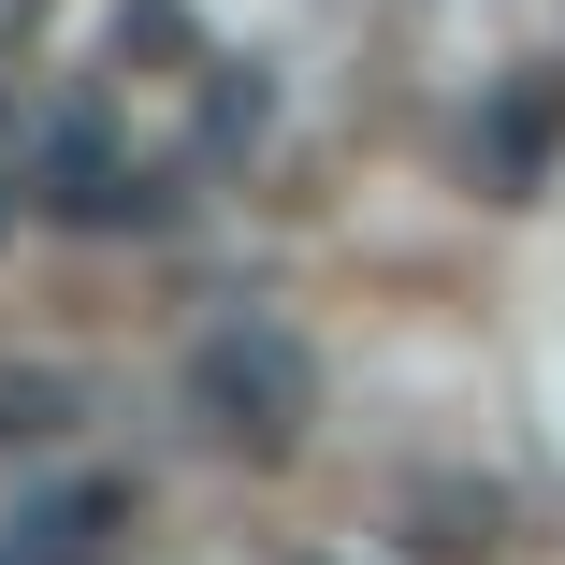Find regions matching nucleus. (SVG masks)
<instances>
[{"label": "nucleus", "mask_w": 565, "mask_h": 565, "mask_svg": "<svg viewBox=\"0 0 565 565\" xmlns=\"http://www.w3.org/2000/svg\"><path fill=\"white\" fill-rule=\"evenodd\" d=\"M189 420L217 449H247V465H290L305 420H319V349L276 319V305H233L189 333Z\"/></svg>", "instance_id": "f257e3e1"}, {"label": "nucleus", "mask_w": 565, "mask_h": 565, "mask_svg": "<svg viewBox=\"0 0 565 565\" xmlns=\"http://www.w3.org/2000/svg\"><path fill=\"white\" fill-rule=\"evenodd\" d=\"M15 160H30V203H44V217H73V233H146V217H160V174H146V160H117V131H102L87 102H44Z\"/></svg>", "instance_id": "f03ea898"}, {"label": "nucleus", "mask_w": 565, "mask_h": 565, "mask_svg": "<svg viewBox=\"0 0 565 565\" xmlns=\"http://www.w3.org/2000/svg\"><path fill=\"white\" fill-rule=\"evenodd\" d=\"M493 522H508V508H493V493H465V479H420V493H406L420 565H479V551H493Z\"/></svg>", "instance_id": "7ed1b4c3"}, {"label": "nucleus", "mask_w": 565, "mask_h": 565, "mask_svg": "<svg viewBox=\"0 0 565 565\" xmlns=\"http://www.w3.org/2000/svg\"><path fill=\"white\" fill-rule=\"evenodd\" d=\"M73 406H87V392H73L58 363H0V449H58Z\"/></svg>", "instance_id": "20e7f679"}, {"label": "nucleus", "mask_w": 565, "mask_h": 565, "mask_svg": "<svg viewBox=\"0 0 565 565\" xmlns=\"http://www.w3.org/2000/svg\"><path fill=\"white\" fill-rule=\"evenodd\" d=\"M305 565H333V551H305Z\"/></svg>", "instance_id": "39448f33"}]
</instances>
